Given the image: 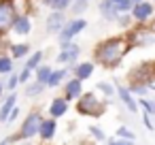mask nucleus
Listing matches in <instances>:
<instances>
[{
	"label": "nucleus",
	"mask_w": 155,
	"mask_h": 145,
	"mask_svg": "<svg viewBox=\"0 0 155 145\" xmlns=\"http://www.w3.org/2000/svg\"><path fill=\"white\" fill-rule=\"evenodd\" d=\"M132 39L130 36H110L100 41L94 47V64H100L104 68H117L121 60L127 56L132 49Z\"/></svg>",
	"instance_id": "obj_1"
},
{
	"label": "nucleus",
	"mask_w": 155,
	"mask_h": 145,
	"mask_svg": "<svg viewBox=\"0 0 155 145\" xmlns=\"http://www.w3.org/2000/svg\"><path fill=\"white\" fill-rule=\"evenodd\" d=\"M43 119H45V117H43L41 111H30V113L26 115V119L21 122L19 130H17L15 134L7 136L9 145H13V143H17V141H30V139L38 136V128H41V122H43Z\"/></svg>",
	"instance_id": "obj_2"
},
{
	"label": "nucleus",
	"mask_w": 155,
	"mask_h": 145,
	"mask_svg": "<svg viewBox=\"0 0 155 145\" xmlns=\"http://www.w3.org/2000/svg\"><path fill=\"white\" fill-rule=\"evenodd\" d=\"M77 111H79V115H85V117H100L106 111V102L100 100L96 96V92H85V94H81V98L77 102Z\"/></svg>",
	"instance_id": "obj_3"
},
{
	"label": "nucleus",
	"mask_w": 155,
	"mask_h": 145,
	"mask_svg": "<svg viewBox=\"0 0 155 145\" xmlns=\"http://www.w3.org/2000/svg\"><path fill=\"white\" fill-rule=\"evenodd\" d=\"M127 81L130 83H140V85L149 88L155 81V60H147V62H140L138 66H134L130 71V75H127Z\"/></svg>",
	"instance_id": "obj_4"
},
{
	"label": "nucleus",
	"mask_w": 155,
	"mask_h": 145,
	"mask_svg": "<svg viewBox=\"0 0 155 145\" xmlns=\"http://www.w3.org/2000/svg\"><path fill=\"white\" fill-rule=\"evenodd\" d=\"M17 15L19 13H17L15 0H0V36H7L13 30Z\"/></svg>",
	"instance_id": "obj_5"
},
{
	"label": "nucleus",
	"mask_w": 155,
	"mask_h": 145,
	"mask_svg": "<svg viewBox=\"0 0 155 145\" xmlns=\"http://www.w3.org/2000/svg\"><path fill=\"white\" fill-rule=\"evenodd\" d=\"M85 28H87V22H85L83 17H74V19L66 22L64 30H62V32H60V36H58L60 45H62V47L70 45V43H72V39H74L77 34H81V32H83Z\"/></svg>",
	"instance_id": "obj_6"
},
{
	"label": "nucleus",
	"mask_w": 155,
	"mask_h": 145,
	"mask_svg": "<svg viewBox=\"0 0 155 145\" xmlns=\"http://www.w3.org/2000/svg\"><path fill=\"white\" fill-rule=\"evenodd\" d=\"M151 17H153V2L142 0V2L134 5V9H132V19H134L136 24H147V22H151Z\"/></svg>",
	"instance_id": "obj_7"
},
{
	"label": "nucleus",
	"mask_w": 155,
	"mask_h": 145,
	"mask_svg": "<svg viewBox=\"0 0 155 145\" xmlns=\"http://www.w3.org/2000/svg\"><path fill=\"white\" fill-rule=\"evenodd\" d=\"M79 56H81V47H79L77 43H70V45L62 47V51L58 54V62H60V64L74 66V64H77V60H79Z\"/></svg>",
	"instance_id": "obj_8"
},
{
	"label": "nucleus",
	"mask_w": 155,
	"mask_h": 145,
	"mask_svg": "<svg viewBox=\"0 0 155 145\" xmlns=\"http://www.w3.org/2000/svg\"><path fill=\"white\" fill-rule=\"evenodd\" d=\"M115 94L119 96V100L123 102V107H125L130 113H138V111H140L138 100L132 96V92L127 90V85H117V88H115Z\"/></svg>",
	"instance_id": "obj_9"
},
{
	"label": "nucleus",
	"mask_w": 155,
	"mask_h": 145,
	"mask_svg": "<svg viewBox=\"0 0 155 145\" xmlns=\"http://www.w3.org/2000/svg\"><path fill=\"white\" fill-rule=\"evenodd\" d=\"M55 132H58V119L53 117H45L41 122V128H38V139L43 143H51L55 139Z\"/></svg>",
	"instance_id": "obj_10"
},
{
	"label": "nucleus",
	"mask_w": 155,
	"mask_h": 145,
	"mask_svg": "<svg viewBox=\"0 0 155 145\" xmlns=\"http://www.w3.org/2000/svg\"><path fill=\"white\" fill-rule=\"evenodd\" d=\"M81 94H83V81H79V79H68L66 83H64V98L68 100V102H72V100H79L81 98Z\"/></svg>",
	"instance_id": "obj_11"
},
{
	"label": "nucleus",
	"mask_w": 155,
	"mask_h": 145,
	"mask_svg": "<svg viewBox=\"0 0 155 145\" xmlns=\"http://www.w3.org/2000/svg\"><path fill=\"white\" fill-rule=\"evenodd\" d=\"M68 100L64 98V96H55L51 102H49V107H47V111H49V117H53V119H60V117H64L66 113H68Z\"/></svg>",
	"instance_id": "obj_12"
},
{
	"label": "nucleus",
	"mask_w": 155,
	"mask_h": 145,
	"mask_svg": "<svg viewBox=\"0 0 155 145\" xmlns=\"http://www.w3.org/2000/svg\"><path fill=\"white\" fill-rule=\"evenodd\" d=\"M64 26H66V15L62 11H51L49 17H47V22H45L47 32H62Z\"/></svg>",
	"instance_id": "obj_13"
},
{
	"label": "nucleus",
	"mask_w": 155,
	"mask_h": 145,
	"mask_svg": "<svg viewBox=\"0 0 155 145\" xmlns=\"http://www.w3.org/2000/svg\"><path fill=\"white\" fill-rule=\"evenodd\" d=\"M70 71H72L74 79H79V81H85V79H89V77L94 75V71H96V64H94V62H77L74 66H70Z\"/></svg>",
	"instance_id": "obj_14"
},
{
	"label": "nucleus",
	"mask_w": 155,
	"mask_h": 145,
	"mask_svg": "<svg viewBox=\"0 0 155 145\" xmlns=\"http://www.w3.org/2000/svg\"><path fill=\"white\" fill-rule=\"evenodd\" d=\"M17 107V94L13 92V94H9L5 100H2V105H0V122H5L7 124V117L11 115V111Z\"/></svg>",
	"instance_id": "obj_15"
},
{
	"label": "nucleus",
	"mask_w": 155,
	"mask_h": 145,
	"mask_svg": "<svg viewBox=\"0 0 155 145\" xmlns=\"http://www.w3.org/2000/svg\"><path fill=\"white\" fill-rule=\"evenodd\" d=\"M30 30H32L30 17H28V15H17V19H15V24H13V32H15L17 36H26V34H30Z\"/></svg>",
	"instance_id": "obj_16"
},
{
	"label": "nucleus",
	"mask_w": 155,
	"mask_h": 145,
	"mask_svg": "<svg viewBox=\"0 0 155 145\" xmlns=\"http://www.w3.org/2000/svg\"><path fill=\"white\" fill-rule=\"evenodd\" d=\"M100 13H102V17L108 19V22H115V19L119 17L117 5L113 2V0H102V2H100Z\"/></svg>",
	"instance_id": "obj_17"
},
{
	"label": "nucleus",
	"mask_w": 155,
	"mask_h": 145,
	"mask_svg": "<svg viewBox=\"0 0 155 145\" xmlns=\"http://www.w3.org/2000/svg\"><path fill=\"white\" fill-rule=\"evenodd\" d=\"M68 71H70V68H53V73H51V77H49V81H47V88L53 90V88L64 85V79H66Z\"/></svg>",
	"instance_id": "obj_18"
},
{
	"label": "nucleus",
	"mask_w": 155,
	"mask_h": 145,
	"mask_svg": "<svg viewBox=\"0 0 155 145\" xmlns=\"http://www.w3.org/2000/svg\"><path fill=\"white\" fill-rule=\"evenodd\" d=\"M9 51H11V58L13 60H24L30 54V45L28 43H15V45L9 47Z\"/></svg>",
	"instance_id": "obj_19"
},
{
	"label": "nucleus",
	"mask_w": 155,
	"mask_h": 145,
	"mask_svg": "<svg viewBox=\"0 0 155 145\" xmlns=\"http://www.w3.org/2000/svg\"><path fill=\"white\" fill-rule=\"evenodd\" d=\"M11 73H15V66H13V58L9 54H0V77H9Z\"/></svg>",
	"instance_id": "obj_20"
},
{
	"label": "nucleus",
	"mask_w": 155,
	"mask_h": 145,
	"mask_svg": "<svg viewBox=\"0 0 155 145\" xmlns=\"http://www.w3.org/2000/svg\"><path fill=\"white\" fill-rule=\"evenodd\" d=\"M43 58H45V51H34L32 56H28V60H26V66H24V68H28V71H32V73H34V71L41 66Z\"/></svg>",
	"instance_id": "obj_21"
},
{
	"label": "nucleus",
	"mask_w": 155,
	"mask_h": 145,
	"mask_svg": "<svg viewBox=\"0 0 155 145\" xmlns=\"http://www.w3.org/2000/svg\"><path fill=\"white\" fill-rule=\"evenodd\" d=\"M43 2L47 5V7H51V11H66L68 7H72V2L74 0H43Z\"/></svg>",
	"instance_id": "obj_22"
},
{
	"label": "nucleus",
	"mask_w": 155,
	"mask_h": 145,
	"mask_svg": "<svg viewBox=\"0 0 155 145\" xmlns=\"http://www.w3.org/2000/svg\"><path fill=\"white\" fill-rule=\"evenodd\" d=\"M34 73H36V79H34V81H38V83L47 85V81H49V77H51L53 68H51V66H45V64H41V66H38Z\"/></svg>",
	"instance_id": "obj_23"
},
{
	"label": "nucleus",
	"mask_w": 155,
	"mask_h": 145,
	"mask_svg": "<svg viewBox=\"0 0 155 145\" xmlns=\"http://www.w3.org/2000/svg\"><path fill=\"white\" fill-rule=\"evenodd\" d=\"M45 88L47 85H43V83H38V81H32V83H28L26 85V96H41L43 92H45Z\"/></svg>",
	"instance_id": "obj_24"
},
{
	"label": "nucleus",
	"mask_w": 155,
	"mask_h": 145,
	"mask_svg": "<svg viewBox=\"0 0 155 145\" xmlns=\"http://www.w3.org/2000/svg\"><path fill=\"white\" fill-rule=\"evenodd\" d=\"M127 90L132 92L134 98H136V96H138V98H147V94H149V88H147V85H140V83H130Z\"/></svg>",
	"instance_id": "obj_25"
},
{
	"label": "nucleus",
	"mask_w": 155,
	"mask_h": 145,
	"mask_svg": "<svg viewBox=\"0 0 155 145\" xmlns=\"http://www.w3.org/2000/svg\"><path fill=\"white\" fill-rule=\"evenodd\" d=\"M138 107L144 113H149L151 117H155V100H151V98H138Z\"/></svg>",
	"instance_id": "obj_26"
},
{
	"label": "nucleus",
	"mask_w": 155,
	"mask_h": 145,
	"mask_svg": "<svg viewBox=\"0 0 155 145\" xmlns=\"http://www.w3.org/2000/svg\"><path fill=\"white\" fill-rule=\"evenodd\" d=\"M117 139H123V141H132V143H134V141H136V134H134L127 126H119V128H117Z\"/></svg>",
	"instance_id": "obj_27"
},
{
	"label": "nucleus",
	"mask_w": 155,
	"mask_h": 145,
	"mask_svg": "<svg viewBox=\"0 0 155 145\" xmlns=\"http://www.w3.org/2000/svg\"><path fill=\"white\" fill-rule=\"evenodd\" d=\"M17 85H19V73H11L9 75V79H7V83H5V90H9L11 94L17 90Z\"/></svg>",
	"instance_id": "obj_28"
},
{
	"label": "nucleus",
	"mask_w": 155,
	"mask_h": 145,
	"mask_svg": "<svg viewBox=\"0 0 155 145\" xmlns=\"http://www.w3.org/2000/svg\"><path fill=\"white\" fill-rule=\"evenodd\" d=\"M96 90H98V92H102L106 98L115 96V88H113L110 83H106V81H98V83H96Z\"/></svg>",
	"instance_id": "obj_29"
},
{
	"label": "nucleus",
	"mask_w": 155,
	"mask_h": 145,
	"mask_svg": "<svg viewBox=\"0 0 155 145\" xmlns=\"http://www.w3.org/2000/svg\"><path fill=\"white\" fill-rule=\"evenodd\" d=\"M132 9H134V2H132V0H119V2H117L119 15H121V13H132Z\"/></svg>",
	"instance_id": "obj_30"
},
{
	"label": "nucleus",
	"mask_w": 155,
	"mask_h": 145,
	"mask_svg": "<svg viewBox=\"0 0 155 145\" xmlns=\"http://www.w3.org/2000/svg\"><path fill=\"white\" fill-rule=\"evenodd\" d=\"M87 132H89L96 141H104V139H106V134H104V130H102L100 126H89V128H87Z\"/></svg>",
	"instance_id": "obj_31"
},
{
	"label": "nucleus",
	"mask_w": 155,
	"mask_h": 145,
	"mask_svg": "<svg viewBox=\"0 0 155 145\" xmlns=\"http://www.w3.org/2000/svg\"><path fill=\"white\" fill-rule=\"evenodd\" d=\"M30 77H32V71L21 68V71H19V85H21V83H28V81H30Z\"/></svg>",
	"instance_id": "obj_32"
},
{
	"label": "nucleus",
	"mask_w": 155,
	"mask_h": 145,
	"mask_svg": "<svg viewBox=\"0 0 155 145\" xmlns=\"http://www.w3.org/2000/svg\"><path fill=\"white\" fill-rule=\"evenodd\" d=\"M142 124H144V128H147V130H151V132L155 130V124L151 122V115H149V113H144V111H142Z\"/></svg>",
	"instance_id": "obj_33"
},
{
	"label": "nucleus",
	"mask_w": 155,
	"mask_h": 145,
	"mask_svg": "<svg viewBox=\"0 0 155 145\" xmlns=\"http://www.w3.org/2000/svg\"><path fill=\"white\" fill-rule=\"evenodd\" d=\"M108 145H134L132 141H123V139H108Z\"/></svg>",
	"instance_id": "obj_34"
},
{
	"label": "nucleus",
	"mask_w": 155,
	"mask_h": 145,
	"mask_svg": "<svg viewBox=\"0 0 155 145\" xmlns=\"http://www.w3.org/2000/svg\"><path fill=\"white\" fill-rule=\"evenodd\" d=\"M17 115H19V107H15V109L11 111V115L7 117V124H11V122H15V119H17Z\"/></svg>",
	"instance_id": "obj_35"
},
{
	"label": "nucleus",
	"mask_w": 155,
	"mask_h": 145,
	"mask_svg": "<svg viewBox=\"0 0 155 145\" xmlns=\"http://www.w3.org/2000/svg\"><path fill=\"white\" fill-rule=\"evenodd\" d=\"M2 94H5V83L0 81V98H2Z\"/></svg>",
	"instance_id": "obj_36"
},
{
	"label": "nucleus",
	"mask_w": 155,
	"mask_h": 145,
	"mask_svg": "<svg viewBox=\"0 0 155 145\" xmlns=\"http://www.w3.org/2000/svg\"><path fill=\"white\" fill-rule=\"evenodd\" d=\"M149 92H155V83H151V85H149Z\"/></svg>",
	"instance_id": "obj_37"
},
{
	"label": "nucleus",
	"mask_w": 155,
	"mask_h": 145,
	"mask_svg": "<svg viewBox=\"0 0 155 145\" xmlns=\"http://www.w3.org/2000/svg\"><path fill=\"white\" fill-rule=\"evenodd\" d=\"M132 2H134V5H138V2H142V0H132Z\"/></svg>",
	"instance_id": "obj_38"
},
{
	"label": "nucleus",
	"mask_w": 155,
	"mask_h": 145,
	"mask_svg": "<svg viewBox=\"0 0 155 145\" xmlns=\"http://www.w3.org/2000/svg\"><path fill=\"white\" fill-rule=\"evenodd\" d=\"M113 2H115V5H117V2H119V0H113Z\"/></svg>",
	"instance_id": "obj_39"
},
{
	"label": "nucleus",
	"mask_w": 155,
	"mask_h": 145,
	"mask_svg": "<svg viewBox=\"0 0 155 145\" xmlns=\"http://www.w3.org/2000/svg\"><path fill=\"white\" fill-rule=\"evenodd\" d=\"M83 2H87V0H83Z\"/></svg>",
	"instance_id": "obj_40"
},
{
	"label": "nucleus",
	"mask_w": 155,
	"mask_h": 145,
	"mask_svg": "<svg viewBox=\"0 0 155 145\" xmlns=\"http://www.w3.org/2000/svg\"><path fill=\"white\" fill-rule=\"evenodd\" d=\"M153 2H155V0H153Z\"/></svg>",
	"instance_id": "obj_41"
}]
</instances>
